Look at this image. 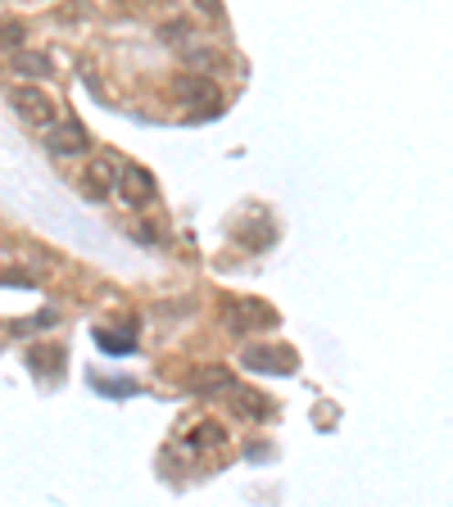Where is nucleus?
I'll list each match as a JSON object with an SVG mask.
<instances>
[{
	"label": "nucleus",
	"mask_w": 453,
	"mask_h": 507,
	"mask_svg": "<svg viewBox=\"0 0 453 507\" xmlns=\"http://www.w3.org/2000/svg\"><path fill=\"white\" fill-rule=\"evenodd\" d=\"M9 100H14V114H18L23 123L41 127V131L55 123V105H50V96H41L37 87H14Z\"/></svg>",
	"instance_id": "nucleus-1"
},
{
	"label": "nucleus",
	"mask_w": 453,
	"mask_h": 507,
	"mask_svg": "<svg viewBox=\"0 0 453 507\" xmlns=\"http://www.w3.org/2000/svg\"><path fill=\"white\" fill-rule=\"evenodd\" d=\"M223 317L231 331H268V326H277V313L268 304H254V299H231Z\"/></svg>",
	"instance_id": "nucleus-2"
},
{
	"label": "nucleus",
	"mask_w": 453,
	"mask_h": 507,
	"mask_svg": "<svg viewBox=\"0 0 453 507\" xmlns=\"http://www.w3.org/2000/svg\"><path fill=\"white\" fill-rule=\"evenodd\" d=\"M245 367L249 372H268V377H290L300 363H295V349H263V345H254V349H245Z\"/></svg>",
	"instance_id": "nucleus-3"
},
{
	"label": "nucleus",
	"mask_w": 453,
	"mask_h": 507,
	"mask_svg": "<svg viewBox=\"0 0 453 507\" xmlns=\"http://www.w3.org/2000/svg\"><path fill=\"white\" fill-rule=\"evenodd\" d=\"M113 191H118L132 209H141V204H150V200H154V177H150L145 168H118Z\"/></svg>",
	"instance_id": "nucleus-4"
},
{
	"label": "nucleus",
	"mask_w": 453,
	"mask_h": 507,
	"mask_svg": "<svg viewBox=\"0 0 453 507\" xmlns=\"http://www.w3.org/2000/svg\"><path fill=\"white\" fill-rule=\"evenodd\" d=\"M177 96H182V105H195V109H205V114H218V109H223V96H218V87H214L209 78H182V82H177Z\"/></svg>",
	"instance_id": "nucleus-5"
},
{
	"label": "nucleus",
	"mask_w": 453,
	"mask_h": 507,
	"mask_svg": "<svg viewBox=\"0 0 453 507\" xmlns=\"http://www.w3.org/2000/svg\"><path fill=\"white\" fill-rule=\"evenodd\" d=\"M46 145H50V154H87L91 136L78 123H50L46 127Z\"/></svg>",
	"instance_id": "nucleus-6"
},
{
	"label": "nucleus",
	"mask_w": 453,
	"mask_h": 507,
	"mask_svg": "<svg viewBox=\"0 0 453 507\" xmlns=\"http://www.w3.org/2000/svg\"><path fill=\"white\" fill-rule=\"evenodd\" d=\"M218 389H231V372L226 367H200L191 377V394H218Z\"/></svg>",
	"instance_id": "nucleus-7"
},
{
	"label": "nucleus",
	"mask_w": 453,
	"mask_h": 507,
	"mask_svg": "<svg viewBox=\"0 0 453 507\" xmlns=\"http://www.w3.org/2000/svg\"><path fill=\"white\" fill-rule=\"evenodd\" d=\"M96 345L105 349V354H132L136 349V331L127 326V331H96Z\"/></svg>",
	"instance_id": "nucleus-8"
},
{
	"label": "nucleus",
	"mask_w": 453,
	"mask_h": 507,
	"mask_svg": "<svg viewBox=\"0 0 453 507\" xmlns=\"http://www.w3.org/2000/svg\"><path fill=\"white\" fill-rule=\"evenodd\" d=\"M87 177H91V195H105V191H113V181H118V163H113V159H96Z\"/></svg>",
	"instance_id": "nucleus-9"
},
{
	"label": "nucleus",
	"mask_w": 453,
	"mask_h": 507,
	"mask_svg": "<svg viewBox=\"0 0 453 507\" xmlns=\"http://www.w3.org/2000/svg\"><path fill=\"white\" fill-rule=\"evenodd\" d=\"M14 68H18L23 78H50V59H46V55H18Z\"/></svg>",
	"instance_id": "nucleus-10"
},
{
	"label": "nucleus",
	"mask_w": 453,
	"mask_h": 507,
	"mask_svg": "<svg viewBox=\"0 0 453 507\" xmlns=\"http://www.w3.org/2000/svg\"><path fill=\"white\" fill-rule=\"evenodd\" d=\"M0 46H5V50H18V46H23V23H0Z\"/></svg>",
	"instance_id": "nucleus-11"
},
{
	"label": "nucleus",
	"mask_w": 453,
	"mask_h": 507,
	"mask_svg": "<svg viewBox=\"0 0 453 507\" xmlns=\"http://www.w3.org/2000/svg\"><path fill=\"white\" fill-rule=\"evenodd\" d=\"M105 389H113V398H127V394H136V380H110Z\"/></svg>",
	"instance_id": "nucleus-12"
}]
</instances>
